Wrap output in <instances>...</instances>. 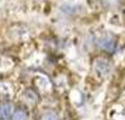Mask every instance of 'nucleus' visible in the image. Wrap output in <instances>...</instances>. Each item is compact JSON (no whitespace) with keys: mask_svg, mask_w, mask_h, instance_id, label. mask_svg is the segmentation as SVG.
<instances>
[{"mask_svg":"<svg viewBox=\"0 0 125 120\" xmlns=\"http://www.w3.org/2000/svg\"><path fill=\"white\" fill-rule=\"evenodd\" d=\"M97 45L101 48L103 51H107V52H113L115 50V40L110 35H104L101 38H98L97 41Z\"/></svg>","mask_w":125,"mask_h":120,"instance_id":"1","label":"nucleus"},{"mask_svg":"<svg viewBox=\"0 0 125 120\" xmlns=\"http://www.w3.org/2000/svg\"><path fill=\"white\" fill-rule=\"evenodd\" d=\"M94 69L97 71L98 75H105L110 69V62L104 58H97L94 61Z\"/></svg>","mask_w":125,"mask_h":120,"instance_id":"2","label":"nucleus"},{"mask_svg":"<svg viewBox=\"0 0 125 120\" xmlns=\"http://www.w3.org/2000/svg\"><path fill=\"white\" fill-rule=\"evenodd\" d=\"M11 113H13V106L10 103H0V117L1 119L10 117Z\"/></svg>","mask_w":125,"mask_h":120,"instance_id":"3","label":"nucleus"},{"mask_svg":"<svg viewBox=\"0 0 125 120\" xmlns=\"http://www.w3.org/2000/svg\"><path fill=\"white\" fill-rule=\"evenodd\" d=\"M24 99L28 103H31V105H35V103L38 102V95L32 89H28V91H25V93H24Z\"/></svg>","mask_w":125,"mask_h":120,"instance_id":"4","label":"nucleus"},{"mask_svg":"<svg viewBox=\"0 0 125 120\" xmlns=\"http://www.w3.org/2000/svg\"><path fill=\"white\" fill-rule=\"evenodd\" d=\"M13 120H27V113L23 109H17L14 112V116H13Z\"/></svg>","mask_w":125,"mask_h":120,"instance_id":"5","label":"nucleus"},{"mask_svg":"<svg viewBox=\"0 0 125 120\" xmlns=\"http://www.w3.org/2000/svg\"><path fill=\"white\" fill-rule=\"evenodd\" d=\"M41 120H59V119H58V114L55 112L48 110V112H45V113L41 116Z\"/></svg>","mask_w":125,"mask_h":120,"instance_id":"6","label":"nucleus"}]
</instances>
